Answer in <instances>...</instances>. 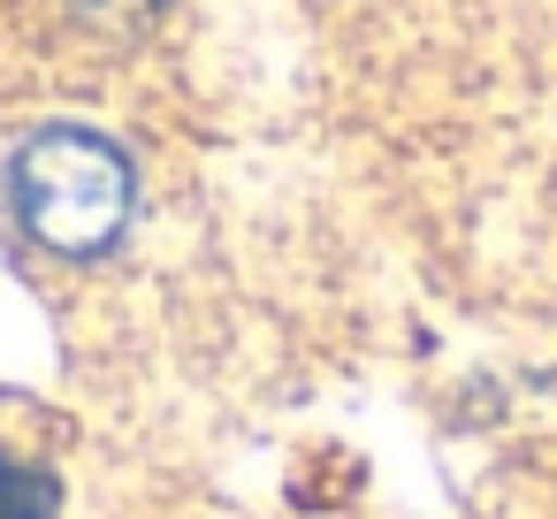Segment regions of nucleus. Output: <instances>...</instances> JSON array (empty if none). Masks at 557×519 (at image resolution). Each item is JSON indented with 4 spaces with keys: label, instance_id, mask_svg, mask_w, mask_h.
Instances as JSON below:
<instances>
[{
    "label": "nucleus",
    "instance_id": "nucleus-1",
    "mask_svg": "<svg viewBox=\"0 0 557 519\" xmlns=\"http://www.w3.org/2000/svg\"><path fill=\"white\" fill-rule=\"evenodd\" d=\"M16 214L54 252H108L131 222V161L92 131H39L16 153Z\"/></svg>",
    "mask_w": 557,
    "mask_h": 519
},
{
    "label": "nucleus",
    "instance_id": "nucleus-2",
    "mask_svg": "<svg viewBox=\"0 0 557 519\" xmlns=\"http://www.w3.org/2000/svg\"><path fill=\"white\" fill-rule=\"evenodd\" d=\"M62 504V481L24 466V458H0V519H54Z\"/></svg>",
    "mask_w": 557,
    "mask_h": 519
}]
</instances>
